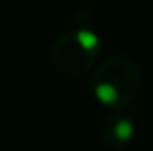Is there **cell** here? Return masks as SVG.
<instances>
[{
	"label": "cell",
	"instance_id": "1",
	"mask_svg": "<svg viewBox=\"0 0 153 151\" xmlns=\"http://www.w3.org/2000/svg\"><path fill=\"white\" fill-rule=\"evenodd\" d=\"M91 91L108 110H122L138 99L142 91V70L126 54L105 58L91 76Z\"/></svg>",
	"mask_w": 153,
	"mask_h": 151
},
{
	"label": "cell",
	"instance_id": "2",
	"mask_svg": "<svg viewBox=\"0 0 153 151\" xmlns=\"http://www.w3.org/2000/svg\"><path fill=\"white\" fill-rule=\"evenodd\" d=\"M101 53V39L93 29H68L54 39L49 50L52 68L66 78L89 72Z\"/></svg>",
	"mask_w": 153,
	"mask_h": 151
},
{
	"label": "cell",
	"instance_id": "3",
	"mask_svg": "<svg viewBox=\"0 0 153 151\" xmlns=\"http://www.w3.org/2000/svg\"><path fill=\"white\" fill-rule=\"evenodd\" d=\"M136 124L122 110H112L97 126V140L105 151H124L134 141Z\"/></svg>",
	"mask_w": 153,
	"mask_h": 151
}]
</instances>
